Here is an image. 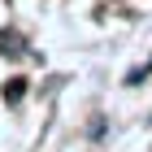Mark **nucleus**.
<instances>
[{
    "label": "nucleus",
    "mask_w": 152,
    "mask_h": 152,
    "mask_svg": "<svg viewBox=\"0 0 152 152\" xmlns=\"http://www.w3.org/2000/svg\"><path fill=\"white\" fill-rule=\"evenodd\" d=\"M22 96H26V83L22 78H9V83H4V100H9V104H18Z\"/></svg>",
    "instance_id": "1"
}]
</instances>
